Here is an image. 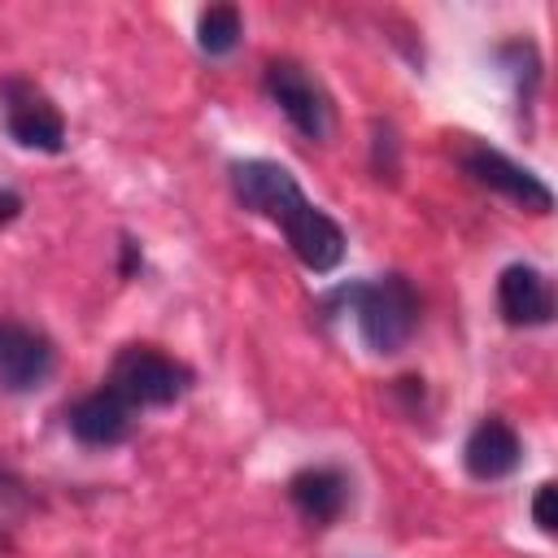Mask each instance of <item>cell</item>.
<instances>
[{"mask_svg": "<svg viewBox=\"0 0 558 558\" xmlns=\"http://www.w3.org/2000/svg\"><path fill=\"white\" fill-rule=\"evenodd\" d=\"M240 35H244V22H240V9L235 4H214L196 22V44L209 57H227L240 44Z\"/></svg>", "mask_w": 558, "mask_h": 558, "instance_id": "12", "label": "cell"}, {"mask_svg": "<svg viewBox=\"0 0 558 558\" xmlns=\"http://www.w3.org/2000/svg\"><path fill=\"white\" fill-rule=\"evenodd\" d=\"M52 371V344L26 323H0V388L31 392Z\"/></svg>", "mask_w": 558, "mask_h": 558, "instance_id": "7", "label": "cell"}, {"mask_svg": "<svg viewBox=\"0 0 558 558\" xmlns=\"http://www.w3.org/2000/svg\"><path fill=\"white\" fill-rule=\"evenodd\" d=\"M288 497L310 523H336L349 506V480L336 466H305L288 480Z\"/></svg>", "mask_w": 558, "mask_h": 558, "instance_id": "11", "label": "cell"}, {"mask_svg": "<svg viewBox=\"0 0 558 558\" xmlns=\"http://www.w3.org/2000/svg\"><path fill=\"white\" fill-rule=\"evenodd\" d=\"M519 458H523V445H519V432L506 418L475 423V432L466 436V449H462V462L475 480H501L519 466Z\"/></svg>", "mask_w": 558, "mask_h": 558, "instance_id": "10", "label": "cell"}, {"mask_svg": "<svg viewBox=\"0 0 558 558\" xmlns=\"http://www.w3.org/2000/svg\"><path fill=\"white\" fill-rule=\"evenodd\" d=\"M462 166H466V174H471L475 183H484V187H493V192H501V196L519 201L523 209L545 214V209L554 205V192H549V187H545L527 166L510 161V157H506V153H497V148L475 144V148H466V153H462Z\"/></svg>", "mask_w": 558, "mask_h": 558, "instance_id": "6", "label": "cell"}, {"mask_svg": "<svg viewBox=\"0 0 558 558\" xmlns=\"http://www.w3.org/2000/svg\"><path fill=\"white\" fill-rule=\"evenodd\" d=\"M554 493H558L554 484H541V488H536V501H532V519H536V527H541L545 536L558 527V519H554Z\"/></svg>", "mask_w": 558, "mask_h": 558, "instance_id": "14", "label": "cell"}, {"mask_svg": "<svg viewBox=\"0 0 558 558\" xmlns=\"http://www.w3.org/2000/svg\"><path fill=\"white\" fill-rule=\"evenodd\" d=\"M17 209H22V196H17V192H9V187H0V227H4V222H13V218H17Z\"/></svg>", "mask_w": 558, "mask_h": 558, "instance_id": "15", "label": "cell"}, {"mask_svg": "<svg viewBox=\"0 0 558 558\" xmlns=\"http://www.w3.org/2000/svg\"><path fill=\"white\" fill-rule=\"evenodd\" d=\"M31 510V497H26V488L9 475V471H0V523H13L17 514H26Z\"/></svg>", "mask_w": 558, "mask_h": 558, "instance_id": "13", "label": "cell"}, {"mask_svg": "<svg viewBox=\"0 0 558 558\" xmlns=\"http://www.w3.org/2000/svg\"><path fill=\"white\" fill-rule=\"evenodd\" d=\"M0 105H4V126L22 148H39V153H61L65 148V118L35 83L4 78L0 83Z\"/></svg>", "mask_w": 558, "mask_h": 558, "instance_id": "4", "label": "cell"}, {"mask_svg": "<svg viewBox=\"0 0 558 558\" xmlns=\"http://www.w3.org/2000/svg\"><path fill=\"white\" fill-rule=\"evenodd\" d=\"M192 375L183 362H174L170 353L153 349V344H126L113 366H109V384L131 410H144V405H170L187 392Z\"/></svg>", "mask_w": 558, "mask_h": 558, "instance_id": "3", "label": "cell"}, {"mask_svg": "<svg viewBox=\"0 0 558 558\" xmlns=\"http://www.w3.org/2000/svg\"><path fill=\"white\" fill-rule=\"evenodd\" d=\"M231 187L240 196L244 209L270 218L283 227L296 262L314 275H327L340 266L344 257V231L331 214H323L301 183L292 179V170H283L279 161H240L231 166Z\"/></svg>", "mask_w": 558, "mask_h": 558, "instance_id": "1", "label": "cell"}, {"mask_svg": "<svg viewBox=\"0 0 558 558\" xmlns=\"http://www.w3.org/2000/svg\"><path fill=\"white\" fill-rule=\"evenodd\" d=\"M266 92L305 140H323L331 131V105H327L323 87L296 61H270L266 65Z\"/></svg>", "mask_w": 558, "mask_h": 558, "instance_id": "5", "label": "cell"}, {"mask_svg": "<svg viewBox=\"0 0 558 558\" xmlns=\"http://www.w3.org/2000/svg\"><path fill=\"white\" fill-rule=\"evenodd\" d=\"M353 314H357V331L366 340V349L375 353H397L418 323V296L401 275H384L375 283H353L340 292Z\"/></svg>", "mask_w": 558, "mask_h": 558, "instance_id": "2", "label": "cell"}, {"mask_svg": "<svg viewBox=\"0 0 558 558\" xmlns=\"http://www.w3.org/2000/svg\"><path fill=\"white\" fill-rule=\"evenodd\" d=\"M131 405L113 392V388H96L87 397H78L65 418H70V432L83 440V445H118L131 436Z\"/></svg>", "mask_w": 558, "mask_h": 558, "instance_id": "9", "label": "cell"}, {"mask_svg": "<svg viewBox=\"0 0 558 558\" xmlns=\"http://www.w3.org/2000/svg\"><path fill=\"white\" fill-rule=\"evenodd\" d=\"M497 305H501V318L510 327H545L554 318V292H549V279L536 270V266H506L497 275Z\"/></svg>", "mask_w": 558, "mask_h": 558, "instance_id": "8", "label": "cell"}]
</instances>
